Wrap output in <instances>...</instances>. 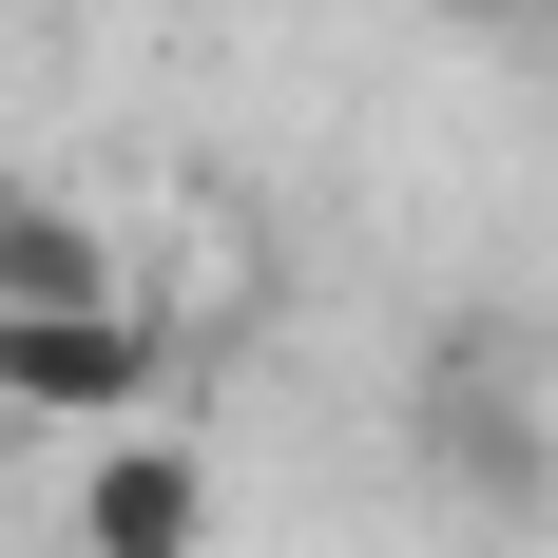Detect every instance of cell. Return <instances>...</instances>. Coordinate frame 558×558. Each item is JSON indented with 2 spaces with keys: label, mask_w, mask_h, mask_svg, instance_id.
<instances>
[{
  "label": "cell",
  "mask_w": 558,
  "mask_h": 558,
  "mask_svg": "<svg viewBox=\"0 0 558 558\" xmlns=\"http://www.w3.org/2000/svg\"><path fill=\"white\" fill-rule=\"evenodd\" d=\"M97 289H116V231L77 193H20L0 173V308H97Z\"/></svg>",
  "instance_id": "obj_4"
},
{
  "label": "cell",
  "mask_w": 558,
  "mask_h": 558,
  "mask_svg": "<svg viewBox=\"0 0 558 558\" xmlns=\"http://www.w3.org/2000/svg\"><path fill=\"white\" fill-rule=\"evenodd\" d=\"M173 366H193V347H173L135 289H97V308H0V424H39V444H116V424H155Z\"/></svg>",
  "instance_id": "obj_1"
},
{
  "label": "cell",
  "mask_w": 558,
  "mask_h": 558,
  "mask_svg": "<svg viewBox=\"0 0 558 558\" xmlns=\"http://www.w3.org/2000/svg\"><path fill=\"white\" fill-rule=\"evenodd\" d=\"M424 462H444L482 520H520V501H558V424H539V386L501 366V328H462L444 366H424Z\"/></svg>",
  "instance_id": "obj_2"
},
{
  "label": "cell",
  "mask_w": 558,
  "mask_h": 558,
  "mask_svg": "<svg viewBox=\"0 0 558 558\" xmlns=\"http://www.w3.org/2000/svg\"><path fill=\"white\" fill-rule=\"evenodd\" d=\"M77 558H213L231 539V482L213 444H173V424H116V444H77Z\"/></svg>",
  "instance_id": "obj_3"
},
{
  "label": "cell",
  "mask_w": 558,
  "mask_h": 558,
  "mask_svg": "<svg viewBox=\"0 0 558 558\" xmlns=\"http://www.w3.org/2000/svg\"><path fill=\"white\" fill-rule=\"evenodd\" d=\"M539 558H558V539H539Z\"/></svg>",
  "instance_id": "obj_6"
},
{
  "label": "cell",
  "mask_w": 558,
  "mask_h": 558,
  "mask_svg": "<svg viewBox=\"0 0 558 558\" xmlns=\"http://www.w3.org/2000/svg\"><path fill=\"white\" fill-rule=\"evenodd\" d=\"M444 20H520V0H444Z\"/></svg>",
  "instance_id": "obj_5"
}]
</instances>
